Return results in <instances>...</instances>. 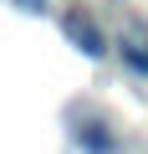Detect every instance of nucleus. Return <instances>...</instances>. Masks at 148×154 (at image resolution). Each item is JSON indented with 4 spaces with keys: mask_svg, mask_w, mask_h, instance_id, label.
<instances>
[{
    "mask_svg": "<svg viewBox=\"0 0 148 154\" xmlns=\"http://www.w3.org/2000/svg\"><path fill=\"white\" fill-rule=\"evenodd\" d=\"M71 144H77L82 154H118V139H112L97 118H82L77 128H71Z\"/></svg>",
    "mask_w": 148,
    "mask_h": 154,
    "instance_id": "nucleus-2",
    "label": "nucleus"
},
{
    "mask_svg": "<svg viewBox=\"0 0 148 154\" xmlns=\"http://www.w3.org/2000/svg\"><path fill=\"white\" fill-rule=\"evenodd\" d=\"M143 46H148V41H143Z\"/></svg>",
    "mask_w": 148,
    "mask_h": 154,
    "instance_id": "nucleus-5",
    "label": "nucleus"
},
{
    "mask_svg": "<svg viewBox=\"0 0 148 154\" xmlns=\"http://www.w3.org/2000/svg\"><path fill=\"white\" fill-rule=\"evenodd\" d=\"M16 5H21V11H31V16H41V11H46V0H16Z\"/></svg>",
    "mask_w": 148,
    "mask_h": 154,
    "instance_id": "nucleus-4",
    "label": "nucleus"
},
{
    "mask_svg": "<svg viewBox=\"0 0 148 154\" xmlns=\"http://www.w3.org/2000/svg\"><path fill=\"white\" fill-rule=\"evenodd\" d=\"M61 31H66V41L77 46L82 57H92V62H97V57H107V36L97 31V21H92V16L66 11V16H61Z\"/></svg>",
    "mask_w": 148,
    "mask_h": 154,
    "instance_id": "nucleus-1",
    "label": "nucleus"
},
{
    "mask_svg": "<svg viewBox=\"0 0 148 154\" xmlns=\"http://www.w3.org/2000/svg\"><path fill=\"white\" fill-rule=\"evenodd\" d=\"M118 51H123V62H128L133 72H148V46H143V41H118Z\"/></svg>",
    "mask_w": 148,
    "mask_h": 154,
    "instance_id": "nucleus-3",
    "label": "nucleus"
}]
</instances>
